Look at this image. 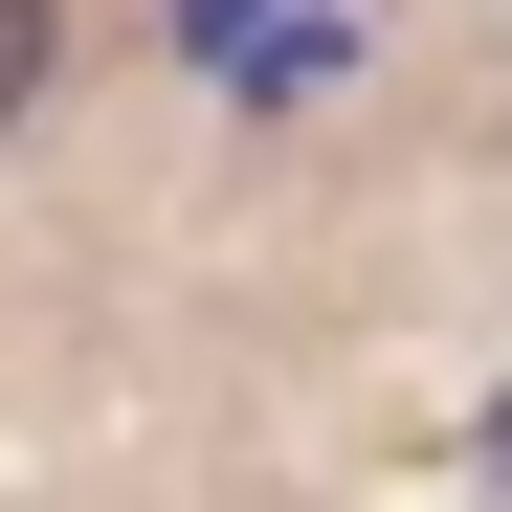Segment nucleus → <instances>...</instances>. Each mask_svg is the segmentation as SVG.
<instances>
[{"mask_svg":"<svg viewBox=\"0 0 512 512\" xmlns=\"http://www.w3.org/2000/svg\"><path fill=\"white\" fill-rule=\"evenodd\" d=\"M45 90H67V0H0V134H45Z\"/></svg>","mask_w":512,"mask_h":512,"instance_id":"f257e3e1","label":"nucleus"}]
</instances>
